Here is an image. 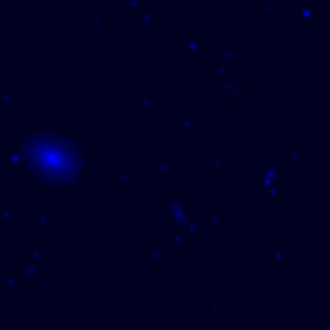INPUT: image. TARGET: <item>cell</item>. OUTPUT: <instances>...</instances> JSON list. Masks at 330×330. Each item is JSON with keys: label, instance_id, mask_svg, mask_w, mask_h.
Returning <instances> with one entry per match:
<instances>
[{"label": "cell", "instance_id": "cell-1", "mask_svg": "<svg viewBox=\"0 0 330 330\" xmlns=\"http://www.w3.org/2000/svg\"><path fill=\"white\" fill-rule=\"evenodd\" d=\"M20 159L31 177L51 185L68 183L80 171V152L70 140L61 134L43 132L29 136Z\"/></svg>", "mask_w": 330, "mask_h": 330}]
</instances>
